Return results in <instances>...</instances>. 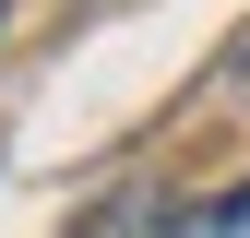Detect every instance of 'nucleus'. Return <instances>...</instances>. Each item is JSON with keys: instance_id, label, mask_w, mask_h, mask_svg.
Listing matches in <instances>:
<instances>
[{"instance_id": "nucleus-1", "label": "nucleus", "mask_w": 250, "mask_h": 238, "mask_svg": "<svg viewBox=\"0 0 250 238\" xmlns=\"http://www.w3.org/2000/svg\"><path fill=\"white\" fill-rule=\"evenodd\" d=\"M155 238H250V178H227V191H191L179 215H155Z\"/></svg>"}, {"instance_id": "nucleus-2", "label": "nucleus", "mask_w": 250, "mask_h": 238, "mask_svg": "<svg viewBox=\"0 0 250 238\" xmlns=\"http://www.w3.org/2000/svg\"><path fill=\"white\" fill-rule=\"evenodd\" d=\"M0 24H12V0H0Z\"/></svg>"}, {"instance_id": "nucleus-3", "label": "nucleus", "mask_w": 250, "mask_h": 238, "mask_svg": "<svg viewBox=\"0 0 250 238\" xmlns=\"http://www.w3.org/2000/svg\"><path fill=\"white\" fill-rule=\"evenodd\" d=\"M238 72H250V48H238Z\"/></svg>"}]
</instances>
